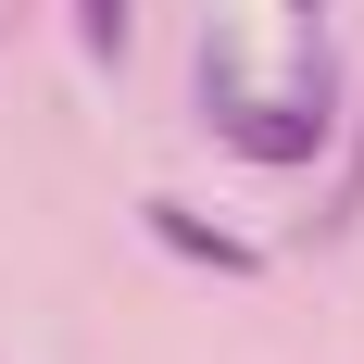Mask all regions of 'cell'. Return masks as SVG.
<instances>
[{
    "mask_svg": "<svg viewBox=\"0 0 364 364\" xmlns=\"http://www.w3.org/2000/svg\"><path fill=\"white\" fill-rule=\"evenodd\" d=\"M214 126L252 151V164H314V151H327V75L289 88V101H214Z\"/></svg>",
    "mask_w": 364,
    "mask_h": 364,
    "instance_id": "1",
    "label": "cell"
},
{
    "mask_svg": "<svg viewBox=\"0 0 364 364\" xmlns=\"http://www.w3.org/2000/svg\"><path fill=\"white\" fill-rule=\"evenodd\" d=\"M289 13H327V0H289Z\"/></svg>",
    "mask_w": 364,
    "mask_h": 364,
    "instance_id": "4",
    "label": "cell"
},
{
    "mask_svg": "<svg viewBox=\"0 0 364 364\" xmlns=\"http://www.w3.org/2000/svg\"><path fill=\"white\" fill-rule=\"evenodd\" d=\"M151 239H164V252H188V264H214V277H252V239H226V226H201L188 201H151Z\"/></svg>",
    "mask_w": 364,
    "mask_h": 364,
    "instance_id": "2",
    "label": "cell"
},
{
    "mask_svg": "<svg viewBox=\"0 0 364 364\" xmlns=\"http://www.w3.org/2000/svg\"><path fill=\"white\" fill-rule=\"evenodd\" d=\"M75 38H88V63H126L139 13H126V0H75Z\"/></svg>",
    "mask_w": 364,
    "mask_h": 364,
    "instance_id": "3",
    "label": "cell"
}]
</instances>
